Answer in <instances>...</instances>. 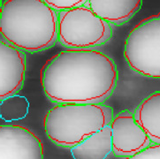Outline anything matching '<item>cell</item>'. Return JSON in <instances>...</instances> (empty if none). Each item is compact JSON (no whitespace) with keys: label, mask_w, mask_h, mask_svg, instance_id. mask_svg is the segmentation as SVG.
<instances>
[{"label":"cell","mask_w":160,"mask_h":159,"mask_svg":"<svg viewBox=\"0 0 160 159\" xmlns=\"http://www.w3.org/2000/svg\"><path fill=\"white\" fill-rule=\"evenodd\" d=\"M118 70L94 49H71L49 58L40 72L44 94L57 103H102L117 86Z\"/></svg>","instance_id":"cell-1"},{"label":"cell","mask_w":160,"mask_h":159,"mask_svg":"<svg viewBox=\"0 0 160 159\" xmlns=\"http://www.w3.org/2000/svg\"><path fill=\"white\" fill-rule=\"evenodd\" d=\"M58 13L43 0H5L0 6V35L22 52H38L58 40Z\"/></svg>","instance_id":"cell-2"},{"label":"cell","mask_w":160,"mask_h":159,"mask_svg":"<svg viewBox=\"0 0 160 159\" xmlns=\"http://www.w3.org/2000/svg\"><path fill=\"white\" fill-rule=\"evenodd\" d=\"M112 109L102 103H58L43 118L47 137L58 146L70 148L109 126Z\"/></svg>","instance_id":"cell-3"},{"label":"cell","mask_w":160,"mask_h":159,"mask_svg":"<svg viewBox=\"0 0 160 159\" xmlns=\"http://www.w3.org/2000/svg\"><path fill=\"white\" fill-rule=\"evenodd\" d=\"M112 30L108 21L86 5L58 12V40L71 49H92L108 42Z\"/></svg>","instance_id":"cell-4"},{"label":"cell","mask_w":160,"mask_h":159,"mask_svg":"<svg viewBox=\"0 0 160 159\" xmlns=\"http://www.w3.org/2000/svg\"><path fill=\"white\" fill-rule=\"evenodd\" d=\"M124 57L136 72L160 79V12L143 19L129 32Z\"/></svg>","instance_id":"cell-5"},{"label":"cell","mask_w":160,"mask_h":159,"mask_svg":"<svg viewBox=\"0 0 160 159\" xmlns=\"http://www.w3.org/2000/svg\"><path fill=\"white\" fill-rule=\"evenodd\" d=\"M112 128V152L116 157H128L152 143L148 134L135 121L134 113L124 111L113 117Z\"/></svg>","instance_id":"cell-6"},{"label":"cell","mask_w":160,"mask_h":159,"mask_svg":"<svg viewBox=\"0 0 160 159\" xmlns=\"http://www.w3.org/2000/svg\"><path fill=\"white\" fill-rule=\"evenodd\" d=\"M0 159H43V144L25 127L1 125Z\"/></svg>","instance_id":"cell-7"},{"label":"cell","mask_w":160,"mask_h":159,"mask_svg":"<svg viewBox=\"0 0 160 159\" xmlns=\"http://www.w3.org/2000/svg\"><path fill=\"white\" fill-rule=\"evenodd\" d=\"M26 69V58L22 51L0 40V101L21 90Z\"/></svg>","instance_id":"cell-8"},{"label":"cell","mask_w":160,"mask_h":159,"mask_svg":"<svg viewBox=\"0 0 160 159\" xmlns=\"http://www.w3.org/2000/svg\"><path fill=\"white\" fill-rule=\"evenodd\" d=\"M142 0H88L85 4L94 12L114 25H122L139 11Z\"/></svg>","instance_id":"cell-9"},{"label":"cell","mask_w":160,"mask_h":159,"mask_svg":"<svg viewBox=\"0 0 160 159\" xmlns=\"http://www.w3.org/2000/svg\"><path fill=\"white\" fill-rule=\"evenodd\" d=\"M112 152V141L110 125L71 149L73 159H105Z\"/></svg>","instance_id":"cell-10"},{"label":"cell","mask_w":160,"mask_h":159,"mask_svg":"<svg viewBox=\"0 0 160 159\" xmlns=\"http://www.w3.org/2000/svg\"><path fill=\"white\" fill-rule=\"evenodd\" d=\"M134 116L151 142L160 143V91L143 100L134 111Z\"/></svg>","instance_id":"cell-11"},{"label":"cell","mask_w":160,"mask_h":159,"mask_svg":"<svg viewBox=\"0 0 160 159\" xmlns=\"http://www.w3.org/2000/svg\"><path fill=\"white\" fill-rule=\"evenodd\" d=\"M47 5L57 12L85 5L88 0H43Z\"/></svg>","instance_id":"cell-12"},{"label":"cell","mask_w":160,"mask_h":159,"mask_svg":"<svg viewBox=\"0 0 160 159\" xmlns=\"http://www.w3.org/2000/svg\"><path fill=\"white\" fill-rule=\"evenodd\" d=\"M125 159H160V143L150 144L146 149Z\"/></svg>","instance_id":"cell-13"},{"label":"cell","mask_w":160,"mask_h":159,"mask_svg":"<svg viewBox=\"0 0 160 159\" xmlns=\"http://www.w3.org/2000/svg\"><path fill=\"white\" fill-rule=\"evenodd\" d=\"M1 1H2V0H0V6H1V5H2V3H1Z\"/></svg>","instance_id":"cell-14"}]
</instances>
